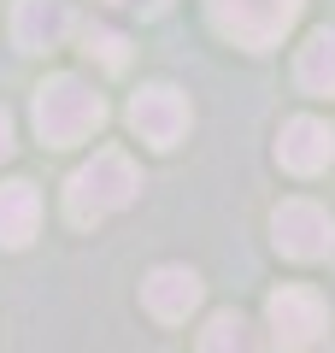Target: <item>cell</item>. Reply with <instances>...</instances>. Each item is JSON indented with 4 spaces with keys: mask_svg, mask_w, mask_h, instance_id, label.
<instances>
[{
    "mask_svg": "<svg viewBox=\"0 0 335 353\" xmlns=\"http://www.w3.org/2000/svg\"><path fill=\"white\" fill-rule=\"evenodd\" d=\"M130 124H136L141 141H153V148H176V141L188 136V101L171 83H148L136 101H130Z\"/></svg>",
    "mask_w": 335,
    "mask_h": 353,
    "instance_id": "6",
    "label": "cell"
},
{
    "mask_svg": "<svg viewBox=\"0 0 335 353\" xmlns=\"http://www.w3.org/2000/svg\"><path fill=\"white\" fill-rule=\"evenodd\" d=\"M0 159H12V118H6V106H0Z\"/></svg>",
    "mask_w": 335,
    "mask_h": 353,
    "instance_id": "14",
    "label": "cell"
},
{
    "mask_svg": "<svg viewBox=\"0 0 335 353\" xmlns=\"http://www.w3.org/2000/svg\"><path fill=\"white\" fill-rule=\"evenodd\" d=\"M83 41H88V53H94L106 71H124V65H130V48H124V36H118V30H88Z\"/></svg>",
    "mask_w": 335,
    "mask_h": 353,
    "instance_id": "13",
    "label": "cell"
},
{
    "mask_svg": "<svg viewBox=\"0 0 335 353\" xmlns=\"http://www.w3.org/2000/svg\"><path fill=\"white\" fill-rule=\"evenodd\" d=\"M141 301H148V312L159 318V324H183L200 306V277L188 265H159V271L141 283Z\"/></svg>",
    "mask_w": 335,
    "mask_h": 353,
    "instance_id": "9",
    "label": "cell"
},
{
    "mask_svg": "<svg viewBox=\"0 0 335 353\" xmlns=\"http://www.w3.org/2000/svg\"><path fill=\"white\" fill-rule=\"evenodd\" d=\"M118 6H136V12H148V18L165 12V0H118Z\"/></svg>",
    "mask_w": 335,
    "mask_h": 353,
    "instance_id": "15",
    "label": "cell"
},
{
    "mask_svg": "<svg viewBox=\"0 0 335 353\" xmlns=\"http://www.w3.org/2000/svg\"><path fill=\"white\" fill-rule=\"evenodd\" d=\"M200 353H259L253 324H247L241 312H218L206 330H200Z\"/></svg>",
    "mask_w": 335,
    "mask_h": 353,
    "instance_id": "12",
    "label": "cell"
},
{
    "mask_svg": "<svg viewBox=\"0 0 335 353\" xmlns=\"http://www.w3.org/2000/svg\"><path fill=\"white\" fill-rule=\"evenodd\" d=\"M106 124V101L94 94V83L83 77H48L36 88V130L48 148H77Z\"/></svg>",
    "mask_w": 335,
    "mask_h": 353,
    "instance_id": "2",
    "label": "cell"
},
{
    "mask_svg": "<svg viewBox=\"0 0 335 353\" xmlns=\"http://www.w3.org/2000/svg\"><path fill=\"white\" fill-rule=\"evenodd\" d=\"M41 224L36 183H0V248H24Z\"/></svg>",
    "mask_w": 335,
    "mask_h": 353,
    "instance_id": "10",
    "label": "cell"
},
{
    "mask_svg": "<svg viewBox=\"0 0 335 353\" xmlns=\"http://www.w3.org/2000/svg\"><path fill=\"white\" fill-rule=\"evenodd\" d=\"M71 36V0H18L12 12V41L24 53H48Z\"/></svg>",
    "mask_w": 335,
    "mask_h": 353,
    "instance_id": "8",
    "label": "cell"
},
{
    "mask_svg": "<svg viewBox=\"0 0 335 353\" xmlns=\"http://www.w3.org/2000/svg\"><path fill=\"white\" fill-rule=\"evenodd\" d=\"M206 6H212V24L253 53H265L300 12V0H206Z\"/></svg>",
    "mask_w": 335,
    "mask_h": 353,
    "instance_id": "3",
    "label": "cell"
},
{
    "mask_svg": "<svg viewBox=\"0 0 335 353\" xmlns=\"http://www.w3.org/2000/svg\"><path fill=\"white\" fill-rule=\"evenodd\" d=\"M265 318H271V347L276 353H306L312 341L329 330V306H323V294L318 289H300V283L276 289L271 306H265Z\"/></svg>",
    "mask_w": 335,
    "mask_h": 353,
    "instance_id": "4",
    "label": "cell"
},
{
    "mask_svg": "<svg viewBox=\"0 0 335 353\" xmlns=\"http://www.w3.org/2000/svg\"><path fill=\"white\" fill-rule=\"evenodd\" d=\"M271 230H276V248L288 259H323L335 248V218L312 201H283L271 212Z\"/></svg>",
    "mask_w": 335,
    "mask_h": 353,
    "instance_id": "5",
    "label": "cell"
},
{
    "mask_svg": "<svg viewBox=\"0 0 335 353\" xmlns=\"http://www.w3.org/2000/svg\"><path fill=\"white\" fill-rule=\"evenodd\" d=\"M276 159H283V171H294V176L323 171V165L335 159V130L323 124V118H288L283 141H276Z\"/></svg>",
    "mask_w": 335,
    "mask_h": 353,
    "instance_id": "7",
    "label": "cell"
},
{
    "mask_svg": "<svg viewBox=\"0 0 335 353\" xmlns=\"http://www.w3.org/2000/svg\"><path fill=\"white\" fill-rule=\"evenodd\" d=\"M294 77H300L306 94H335V30H318V36L300 48Z\"/></svg>",
    "mask_w": 335,
    "mask_h": 353,
    "instance_id": "11",
    "label": "cell"
},
{
    "mask_svg": "<svg viewBox=\"0 0 335 353\" xmlns=\"http://www.w3.org/2000/svg\"><path fill=\"white\" fill-rule=\"evenodd\" d=\"M136 189H141V171L130 165V153L100 148L88 165L71 171V183H65V212H71V224H100V218L124 212L136 201Z\"/></svg>",
    "mask_w": 335,
    "mask_h": 353,
    "instance_id": "1",
    "label": "cell"
}]
</instances>
